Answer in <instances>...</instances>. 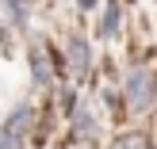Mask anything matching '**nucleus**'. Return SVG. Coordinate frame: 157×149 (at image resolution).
I'll list each match as a JSON object with an SVG mask.
<instances>
[{"label":"nucleus","mask_w":157,"mask_h":149,"mask_svg":"<svg viewBox=\"0 0 157 149\" xmlns=\"http://www.w3.org/2000/svg\"><path fill=\"white\" fill-rule=\"evenodd\" d=\"M127 99L134 111H150L157 99V73L150 65H134L127 73Z\"/></svg>","instance_id":"1"},{"label":"nucleus","mask_w":157,"mask_h":149,"mask_svg":"<svg viewBox=\"0 0 157 149\" xmlns=\"http://www.w3.org/2000/svg\"><path fill=\"white\" fill-rule=\"evenodd\" d=\"M65 54H69V69H73V76H88V69H92V50H88V42H84L81 35L69 38Z\"/></svg>","instance_id":"2"},{"label":"nucleus","mask_w":157,"mask_h":149,"mask_svg":"<svg viewBox=\"0 0 157 149\" xmlns=\"http://www.w3.org/2000/svg\"><path fill=\"white\" fill-rule=\"evenodd\" d=\"M31 80L38 84V88H46V84L54 80V65H50V54H46V46H31Z\"/></svg>","instance_id":"3"},{"label":"nucleus","mask_w":157,"mask_h":149,"mask_svg":"<svg viewBox=\"0 0 157 149\" xmlns=\"http://www.w3.org/2000/svg\"><path fill=\"white\" fill-rule=\"evenodd\" d=\"M31 126H35V107L31 103H19L15 111H8V119H4V134H15V138H27Z\"/></svg>","instance_id":"4"},{"label":"nucleus","mask_w":157,"mask_h":149,"mask_svg":"<svg viewBox=\"0 0 157 149\" xmlns=\"http://www.w3.org/2000/svg\"><path fill=\"white\" fill-rule=\"evenodd\" d=\"M73 130H77V138H96V134H100L96 115L84 111V107H77V111H73Z\"/></svg>","instance_id":"5"},{"label":"nucleus","mask_w":157,"mask_h":149,"mask_svg":"<svg viewBox=\"0 0 157 149\" xmlns=\"http://www.w3.org/2000/svg\"><path fill=\"white\" fill-rule=\"evenodd\" d=\"M4 4V19L12 23V27H27L31 12H27V0H0Z\"/></svg>","instance_id":"6"},{"label":"nucleus","mask_w":157,"mask_h":149,"mask_svg":"<svg viewBox=\"0 0 157 149\" xmlns=\"http://www.w3.org/2000/svg\"><path fill=\"white\" fill-rule=\"evenodd\" d=\"M119 35V8L104 4V15H100V38H115Z\"/></svg>","instance_id":"7"},{"label":"nucleus","mask_w":157,"mask_h":149,"mask_svg":"<svg viewBox=\"0 0 157 149\" xmlns=\"http://www.w3.org/2000/svg\"><path fill=\"white\" fill-rule=\"evenodd\" d=\"M111 149H150V142H146L142 134H123V138H115Z\"/></svg>","instance_id":"8"},{"label":"nucleus","mask_w":157,"mask_h":149,"mask_svg":"<svg viewBox=\"0 0 157 149\" xmlns=\"http://www.w3.org/2000/svg\"><path fill=\"white\" fill-rule=\"evenodd\" d=\"M23 145V138H15V134H4L0 130V149H19Z\"/></svg>","instance_id":"9"},{"label":"nucleus","mask_w":157,"mask_h":149,"mask_svg":"<svg viewBox=\"0 0 157 149\" xmlns=\"http://www.w3.org/2000/svg\"><path fill=\"white\" fill-rule=\"evenodd\" d=\"M92 4H96V0H81V8H92Z\"/></svg>","instance_id":"10"}]
</instances>
